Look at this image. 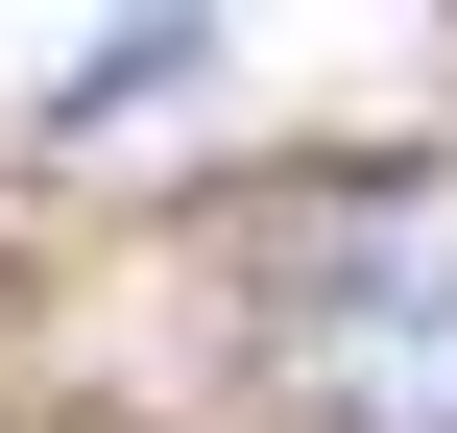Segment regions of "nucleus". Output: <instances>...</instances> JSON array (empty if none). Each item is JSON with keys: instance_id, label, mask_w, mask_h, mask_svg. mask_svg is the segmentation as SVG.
<instances>
[{"instance_id": "f257e3e1", "label": "nucleus", "mask_w": 457, "mask_h": 433, "mask_svg": "<svg viewBox=\"0 0 457 433\" xmlns=\"http://www.w3.org/2000/svg\"><path fill=\"white\" fill-rule=\"evenodd\" d=\"M265 337H289L313 433H457V337H434V193H410V169H337V193H313V241H289V289H265Z\"/></svg>"}, {"instance_id": "f03ea898", "label": "nucleus", "mask_w": 457, "mask_h": 433, "mask_svg": "<svg viewBox=\"0 0 457 433\" xmlns=\"http://www.w3.org/2000/svg\"><path fill=\"white\" fill-rule=\"evenodd\" d=\"M145 96H193V24H120L96 72H48V145H72V121H145Z\"/></svg>"}]
</instances>
